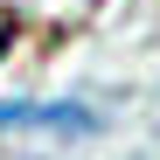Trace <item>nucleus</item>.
Listing matches in <instances>:
<instances>
[{
  "label": "nucleus",
  "instance_id": "obj_1",
  "mask_svg": "<svg viewBox=\"0 0 160 160\" xmlns=\"http://www.w3.org/2000/svg\"><path fill=\"white\" fill-rule=\"evenodd\" d=\"M0 125H42V132H70V139H84V132H98V112L91 104H0Z\"/></svg>",
  "mask_w": 160,
  "mask_h": 160
},
{
  "label": "nucleus",
  "instance_id": "obj_2",
  "mask_svg": "<svg viewBox=\"0 0 160 160\" xmlns=\"http://www.w3.org/2000/svg\"><path fill=\"white\" fill-rule=\"evenodd\" d=\"M7 49H14V14L0 7V56H7Z\"/></svg>",
  "mask_w": 160,
  "mask_h": 160
}]
</instances>
